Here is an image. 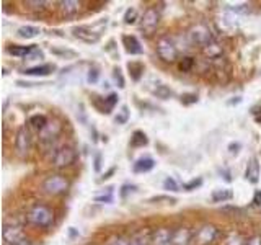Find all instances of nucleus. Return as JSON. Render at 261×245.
<instances>
[{"label":"nucleus","instance_id":"f257e3e1","mask_svg":"<svg viewBox=\"0 0 261 245\" xmlns=\"http://www.w3.org/2000/svg\"><path fill=\"white\" fill-rule=\"evenodd\" d=\"M27 220L35 227L49 229L54 223V212L46 204H33L27 212Z\"/></svg>","mask_w":261,"mask_h":245},{"label":"nucleus","instance_id":"f03ea898","mask_svg":"<svg viewBox=\"0 0 261 245\" xmlns=\"http://www.w3.org/2000/svg\"><path fill=\"white\" fill-rule=\"evenodd\" d=\"M4 245H33L31 240L24 235V231L21 224H18L16 220L4 224Z\"/></svg>","mask_w":261,"mask_h":245},{"label":"nucleus","instance_id":"7ed1b4c3","mask_svg":"<svg viewBox=\"0 0 261 245\" xmlns=\"http://www.w3.org/2000/svg\"><path fill=\"white\" fill-rule=\"evenodd\" d=\"M188 39H190L191 44L201 46V47H206L209 43H212V41H214L209 27H206L204 23L194 24V27L190 30V33H188Z\"/></svg>","mask_w":261,"mask_h":245},{"label":"nucleus","instance_id":"20e7f679","mask_svg":"<svg viewBox=\"0 0 261 245\" xmlns=\"http://www.w3.org/2000/svg\"><path fill=\"white\" fill-rule=\"evenodd\" d=\"M77 160V152L73 147L70 145H61L59 149L56 151L54 157H53V165L56 168H65L73 165Z\"/></svg>","mask_w":261,"mask_h":245},{"label":"nucleus","instance_id":"39448f33","mask_svg":"<svg viewBox=\"0 0 261 245\" xmlns=\"http://www.w3.org/2000/svg\"><path fill=\"white\" fill-rule=\"evenodd\" d=\"M67 190H69V182L62 175H51L43 182V191L51 196L64 194Z\"/></svg>","mask_w":261,"mask_h":245},{"label":"nucleus","instance_id":"423d86ee","mask_svg":"<svg viewBox=\"0 0 261 245\" xmlns=\"http://www.w3.org/2000/svg\"><path fill=\"white\" fill-rule=\"evenodd\" d=\"M157 54L162 61L165 62H175L178 59V47L175 44V41L168 38V36H163L157 41Z\"/></svg>","mask_w":261,"mask_h":245},{"label":"nucleus","instance_id":"0eeeda50","mask_svg":"<svg viewBox=\"0 0 261 245\" xmlns=\"http://www.w3.org/2000/svg\"><path fill=\"white\" fill-rule=\"evenodd\" d=\"M30 147H31V136H30V131L27 126H20L18 131H16V136H15V154L16 157L24 159L30 152Z\"/></svg>","mask_w":261,"mask_h":245},{"label":"nucleus","instance_id":"6e6552de","mask_svg":"<svg viewBox=\"0 0 261 245\" xmlns=\"http://www.w3.org/2000/svg\"><path fill=\"white\" fill-rule=\"evenodd\" d=\"M159 23H160V13L155 7H150L144 12L142 18H141V30L144 33H147V35H150V33L157 30Z\"/></svg>","mask_w":261,"mask_h":245},{"label":"nucleus","instance_id":"1a4fd4ad","mask_svg":"<svg viewBox=\"0 0 261 245\" xmlns=\"http://www.w3.org/2000/svg\"><path fill=\"white\" fill-rule=\"evenodd\" d=\"M152 245H173V231L168 227H159L152 234Z\"/></svg>","mask_w":261,"mask_h":245},{"label":"nucleus","instance_id":"9d476101","mask_svg":"<svg viewBox=\"0 0 261 245\" xmlns=\"http://www.w3.org/2000/svg\"><path fill=\"white\" fill-rule=\"evenodd\" d=\"M216 237H217V229L214 226H202L198 234H196V240L199 242V245H209L216 240Z\"/></svg>","mask_w":261,"mask_h":245},{"label":"nucleus","instance_id":"9b49d317","mask_svg":"<svg viewBox=\"0 0 261 245\" xmlns=\"http://www.w3.org/2000/svg\"><path fill=\"white\" fill-rule=\"evenodd\" d=\"M73 36L82 39V41H85V43H96L98 39H100V35L98 33H93L90 28L87 27H79L73 30Z\"/></svg>","mask_w":261,"mask_h":245},{"label":"nucleus","instance_id":"f8f14e48","mask_svg":"<svg viewBox=\"0 0 261 245\" xmlns=\"http://www.w3.org/2000/svg\"><path fill=\"white\" fill-rule=\"evenodd\" d=\"M193 232L186 227H178L173 231V245H188L191 242Z\"/></svg>","mask_w":261,"mask_h":245},{"label":"nucleus","instance_id":"ddd939ff","mask_svg":"<svg viewBox=\"0 0 261 245\" xmlns=\"http://www.w3.org/2000/svg\"><path fill=\"white\" fill-rule=\"evenodd\" d=\"M53 70H54L53 64H43V65H36V67L24 69L23 74L24 76H31V77H44V76H49Z\"/></svg>","mask_w":261,"mask_h":245},{"label":"nucleus","instance_id":"4468645a","mask_svg":"<svg viewBox=\"0 0 261 245\" xmlns=\"http://www.w3.org/2000/svg\"><path fill=\"white\" fill-rule=\"evenodd\" d=\"M61 133V126L57 125V122H47V125L44 126V129L39 131L41 134V139L43 141H53V139L57 137V134Z\"/></svg>","mask_w":261,"mask_h":245},{"label":"nucleus","instance_id":"2eb2a0df","mask_svg":"<svg viewBox=\"0 0 261 245\" xmlns=\"http://www.w3.org/2000/svg\"><path fill=\"white\" fill-rule=\"evenodd\" d=\"M245 177L250 183H258L259 180V163H258V159L253 157L248 163L247 167V172H245Z\"/></svg>","mask_w":261,"mask_h":245},{"label":"nucleus","instance_id":"dca6fc26","mask_svg":"<svg viewBox=\"0 0 261 245\" xmlns=\"http://www.w3.org/2000/svg\"><path fill=\"white\" fill-rule=\"evenodd\" d=\"M59 8H61V13L65 16H72L79 13L80 10V2H75V0H62L59 2Z\"/></svg>","mask_w":261,"mask_h":245},{"label":"nucleus","instance_id":"f3484780","mask_svg":"<svg viewBox=\"0 0 261 245\" xmlns=\"http://www.w3.org/2000/svg\"><path fill=\"white\" fill-rule=\"evenodd\" d=\"M153 167H155V160L150 157H144L134 163V172L136 174H145V172H150Z\"/></svg>","mask_w":261,"mask_h":245},{"label":"nucleus","instance_id":"a211bd4d","mask_svg":"<svg viewBox=\"0 0 261 245\" xmlns=\"http://www.w3.org/2000/svg\"><path fill=\"white\" fill-rule=\"evenodd\" d=\"M202 53L206 54V57H209V59H222V47H220L216 41H212L206 47H202Z\"/></svg>","mask_w":261,"mask_h":245},{"label":"nucleus","instance_id":"6ab92c4d","mask_svg":"<svg viewBox=\"0 0 261 245\" xmlns=\"http://www.w3.org/2000/svg\"><path fill=\"white\" fill-rule=\"evenodd\" d=\"M124 44H126V51L129 54H141L142 53V47H141V43L137 41L136 36H124Z\"/></svg>","mask_w":261,"mask_h":245},{"label":"nucleus","instance_id":"aec40b11","mask_svg":"<svg viewBox=\"0 0 261 245\" xmlns=\"http://www.w3.org/2000/svg\"><path fill=\"white\" fill-rule=\"evenodd\" d=\"M18 36L20 38H24V39H31V38H36L39 33H41V30L38 28V27H31V24H24V27H21V28H18Z\"/></svg>","mask_w":261,"mask_h":245},{"label":"nucleus","instance_id":"412c9836","mask_svg":"<svg viewBox=\"0 0 261 245\" xmlns=\"http://www.w3.org/2000/svg\"><path fill=\"white\" fill-rule=\"evenodd\" d=\"M33 49H35V46H13V47H8V53H10L12 56L28 59L30 54L33 53Z\"/></svg>","mask_w":261,"mask_h":245},{"label":"nucleus","instance_id":"4be33fe9","mask_svg":"<svg viewBox=\"0 0 261 245\" xmlns=\"http://www.w3.org/2000/svg\"><path fill=\"white\" fill-rule=\"evenodd\" d=\"M228 200H232L230 190H214V193H212V201L214 203H225Z\"/></svg>","mask_w":261,"mask_h":245},{"label":"nucleus","instance_id":"5701e85b","mask_svg":"<svg viewBox=\"0 0 261 245\" xmlns=\"http://www.w3.org/2000/svg\"><path fill=\"white\" fill-rule=\"evenodd\" d=\"M47 119H46V116H43V114H35V116H31L30 118V125L31 126H35L38 131H41V129H44V126L47 125Z\"/></svg>","mask_w":261,"mask_h":245},{"label":"nucleus","instance_id":"b1692460","mask_svg":"<svg viewBox=\"0 0 261 245\" xmlns=\"http://www.w3.org/2000/svg\"><path fill=\"white\" fill-rule=\"evenodd\" d=\"M130 144H133L134 147H137V145H145L147 144L145 134L141 133V131H136V133L133 134V139H130Z\"/></svg>","mask_w":261,"mask_h":245},{"label":"nucleus","instance_id":"393cba45","mask_svg":"<svg viewBox=\"0 0 261 245\" xmlns=\"http://www.w3.org/2000/svg\"><path fill=\"white\" fill-rule=\"evenodd\" d=\"M193 65H194L193 57H183L181 62H179V69H181L183 72H188V70L193 69Z\"/></svg>","mask_w":261,"mask_h":245},{"label":"nucleus","instance_id":"a878e982","mask_svg":"<svg viewBox=\"0 0 261 245\" xmlns=\"http://www.w3.org/2000/svg\"><path fill=\"white\" fill-rule=\"evenodd\" d=\"M129 245H149V239H147L144 234H137L130 239Z\"/></svg>","mask_w":261,"mask_h":245},{"label":"nucleus","instance_id":"bb28decb","mask_svg":"<svg viewBox=\"0 0 261 245\" xmlns=\"http://www.w3.org/2000/svg\"><path fill=\"white\" fill-rule=\"evenodd\" d=\"M136 18H137V10H136V8H129V10L126 12V15H124V23L126 24H133L136 21Z\"/></svg>","mask_w":261,"mask_h":245},{"label":"nucleus","instance_id":"cd10ccee","mask_svg":"<svg viewBox=\"0 0 261 245\" xmlns=\"http://www.w3.org/2000/svg\"><path fill=\"white\" fill-rule=\"evenodd\" d=\"M163 188H165V190H170V191H178V183L171 177H168L165 182H163Z\"/></svg>","mask_w":261,"mask_h":245},{"label":"nucleus","instance_id":"c85d7f7f","mask_svg":"<svg viewBox=\"0 0 261 245\" xmlns=\"http://www.w3.org/2000/svg\"><path fill=\"white\" fill-rule=\"evenodd\" d=\"M116 103H118V95L111 93L108 98H106V108H105V113H110V110H111Z\"/></svg>","mask_w":261,"mask_h":245},{"label":"nucleus","instance_id":"c756f323","mask_svg":"<svg viewBox=\"0 0 261 245\" xmlns=\"http://www.w3.org/2000/svg\"><path fill=\"white\" fill-rule=\"evenodd\" d=\"M95 201H96V203H111V201H113V188H111L110 193L106 194V196H105V194H103V196H96Z\"/></svg>","mask_w":261,"mask_h":245},{"label":"nucleus","instance_id":"7c9ffc66","mask_svg":"<svg viewBox=\"0 0 261 245\" xmlns=\"http://www.w3.org/2000/svg\"><path fill=\"white\" fill-rule=\"evenodd\" d=\"M155 93H157L159 96H162V98H168L171 95V92H170V90L165 85H160L157 90H155Z\"/></svg>","mask_w":261,"mask_h":245},{"label":"nucleus","instance_id":"2f4dec72","mask_svg":"<svg viewBox=\"0 0 261 245\" xmlns=\"http://www.w3.org/2000/svg\"><path fill=\"white\" fill-rule=\"evenodd\" d=\"M129 243H130V240L126 239L124 235H118L116 239H114L110 245H129Z\"/></svg>","mask_w":261,"mask_h":245},{"label":"nucleus","instance_id":"473e14b6","mask_svg":"<svg viewBox=\"0 0 261 245\" xmlns=\"http://www.w3.org/2000/svg\"><path fill=\"white\" fill-rule=\"evenodd\" d=\"M201 183H202V180H201V178H199V180H193V182H190V183L183 185V188H185V190H188V191H190V190H193V188L199 186Z\"/></svg>","mask_w":261,"mask_h":245},{"label":"nucleus","instance_id":"72a5a7b5","mask_svg":"<svg viewBox=\"0 0 261 245\" xmlns=\"http://www.w3.org/2000/svg\"><path fill=\"white\" fill-rule=\"evenodd\" d=\"M126 119H127V108H126V106H122L121 114H119V116H116V122H126Z\"/></svg>","mask_w":261,"mask_h":245},{"label":"nucleus","instance_id":"f704fd0d","mask_svg":"<svg viewBox=\"0 0 261 245\" xmlns=\"http://www.w3.org/2000/svg\"><path fill=\"white\" fill-rule=\"evenodd\" d=\"M96 80H98V70H96V69L90 70V72H88V82H90V84H95Z\"/></svg>","mask_w":261,"mask_h":245},{"label":"nucleus","instance_id":"c9c22d12","mask_svg":"<svg viewBox=\"0 0 261 245\" xmlns=\"http://www.w3.org/2000/svg\"><path fill=\"white\" fill-rule=\"evenodd\" d=\"M253 204L255 206H261V191H255V196H253Z\"/></svg>","mask_w":261,"mask_h":245},{"label":"nucleus","instance_id":"e433bc0d","mask_svg":"<svg viewBox=\"0 0 261 245\" xmlns=\"http://www.w3.org/2000/svg\"><path fill=\"white\" fill-rule=\"evenodd\" d=\"M247 245H261V235H255L248 240Z\"/></svg>","mask_w":261,"mask_h":245},{"label":"nucleus","instance_id":"4c0bfd02","mask_svg":"<svg viewBox=\"0 0 261 245\" xmlns=\"http://www.w3.org/2000/svg\"><path fill=\"white\" fill-rule=\"evenodd\" d=\"M28 5H33V8H44V5H47V2H28Z\"/></svg>","mask_w":261,"mask_h":245},{"label":"nucleus","instance_id":"58836bf2","mask_svg":"<svg viewBox=\"0 0 261 245\" xmlns=\"http://www.w3.org/2000/svg\"><path fill=\"white\" fill-rule=\"evenodd\" d=\"M114 79L119 80V87H124V80H122V76L119 74V70H114Z\"/></svg>","mask_w":261,"mask_h":245},{"label":"nucleus","instance_id":"ea45409f","mask_svg":"<svg viewBox=\"0 0 261 245\" xmlns=\"http://www.w3.org/2000/svg\"><path fill=\"white\" fill-rule=\"evenodd\" d=\"M163 200L168 201V203H175V200H173V198H163V196H157V198H152L150 201L153 203V201H163Z\"/></svg>","mask_w":261,"mask_h":245},{"label":"nucleus","instance_id":"a19ab883","mask_svg":"<svg viewBox=\"0 0 261 245\" xmlns=\"http://www.w3.org/2000/svg\"><path fill=\"white\" fill-rule=\"evenodd\" d=\"M228 149H230V152L233 154H237V152H239V149H240V144H230V147H228Z\"/></svg>","mask_w":261,"mask_h":245},{"label":"nucleus","instance_id":"79ce46f5","mask_svg":"<svg viewBox=\"0 0 261 245\" xmlns=\"http://www.w3.org/2000/svg\"><path fill=\"white\" fill-rule=\"evenodd\" d=\"M259 122H261V118H259Z\"/></svg>","mask_w":261,"mask_h":245}]
</instances>
